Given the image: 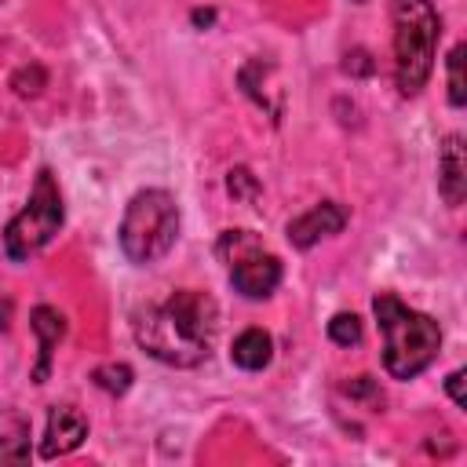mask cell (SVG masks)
Returning a JSON list of instances; mask_svg holds the SVG:
<instances>
[{
	"instance_id": "6da1fadb",
	"label": "cell",
	"mask_w": 467,
	"mask_h": 467,
	"mask_svg": "<svg viewBox=\"0 0 467 467\" xmlns=\"http://www.w3.org/2000/svg\"><path fill=\"white\" fill-rule=\"evenodd\" d=\"M219 328V306L208 292L179 288L164 303H150L135 314V343L171 365V368H193L212 354V339Z\"/></svg>"
},
{
	"instance_id": "7a4b0ae2",
	"label": "cell",
	"mask_w": 467,
	"mask_h": 467,
	"mask_svg": "<svg viewBox=\"0 0 467 467\" xmlns=\"http://www.w3.org/2000/svg\"><path fill=\"white\" fill-rule=\"evenodd\" d=\"M372 314H376V321L383 328V339H387L383 368L394 379H412L438 358L441 328H438V321L431 314H420V310L405 306L390 292H379L372 299Z\"/></svg>"
},
{
	"instance_id": "3957f363",
	"label": "cell",
	"mask_w": 467,
	"mask_h": 467,
	"mask_svg": "<svg viewBox=\"0 0 467 467\" xmlns=\"http://www.w3.org/2000/svg\"><path fill=\"white\" fill-rule=\"evenodd\" d=\"M441 18L431 0H394V80L401 95H420L434 69Z\"/></svg>"
},
{
	"instance_id": "277c9868",
	"label": "cell",
	"mask_w": 467,
	"mask_h": 467,
	"mask_svg": "<svg viewBox=\"0 0 467 467\" xmlns=\"http://www.w3.org/2000/svg\"><path fill=\"white\" fill-rule=\"evenodd\" d=\"M179 237V204L168 190H139L124 215H120V230H117V241H120V252L139 263V266H150V263H161L171 244Z\"/></svg>"
},
{
	"instance_id": "5b68a950",
	"label": "cell",
	"mask_w": 467,
	"mask_h": 467,
	"mask_svg": "<svg viewBox=\"0 0 467 467\" xmlns=\"http://www.w3.org/2000/svg\"><path fill=\"white\" fill-rule=\"evenodd\" d=\"M62 193H58V182H55V175L47 171V168H40L36 171V182H33V190H29V201H26V208L7 223V230H4V252L11 255V259H29V255H36L58 230H62Z\"/></svg>"
},
{
	"instance_id": "8992f818",
	"label": "cell",
	"mask_w": 467,
	"mask_h": 467,
	"mask_svg": "<svg viewBox=\"0 0 467 467\" xmlns=\"http://www.w3.org/2000/svg\"><path fill=\"white\" fill-rule=\"evenodd\" d=\"M219 255L230 263V285L244 299H266L281 285V259L263 252L252 230H226L219 237Z\"/></svg>"
},
{
	"instance_id": "52a82bcc",
	"label": "cell",
	"mask_w": 467,
	"mask_h": 467,
	"mask_svg": "<svg viewBox=\"0 0 467 467\" xmlns=\"http://www.w3.org/2000/svg\"><path fill=\"white\" fill-rule=\"evenodd\" d=\"M343 226H347V208L336 204V201H321V204L306 208L303 215H296V219L288 223V241H292L296 248H310V244H317L321 237L339 234Z\"/></svg>"
},
{
	"instance_id": "ba28073f",
	"label": "cell",
	"mask_w": 467,
	"mask_h": 467,
	"mask_svg": "<svg viewBox=\"0 0 467 467\" xmlns=\"http://www.w3.org/2000/svg\"><path fill=\"white\" fill-rule=\"evenodd\" d=\"M84 438H88V420H84V412L73 409V405H55L51 416H47V431H44V441H40V456H44V460L66 456V452H73Z\"/></svg>"
},
{
	"instance_id": "9c48e42d",
	"label": "cell",
	"mask_w": 467,
	"mask_h": 467,
	"mask_svg": "<svg viewBox=\"0 0 467 467\" xmlns=\"http://www.w3.org/2000/svg\"><path fill=\"white\" fill-rule=\"evenodd\" d=\"M438 190H441L449 208L463 204V193H467V150H463L460 135H445V142L438 150Z\"/></svg>"
},
{
	"instance_id": "30bf717a",
	"label": "cell",
	"mask_w": 467,
	"mask_h": 467,
	"mask_svg": "<svg viewBox=\"0 0 467 467\" xmlns=\"http://www.w3.org/2000/svg\"><path fill=\"white\" fill-rule=\"evenodd\" d=\"M29 328L36 332V347H40V361H36V368H33V379L36 383H44L47 379V368H51V354H55V347H58V339L66 336V317L55 310V306H33V314H29Z\"/></svg>"
},
{
	"instance_id": "8fae6325",
	"label": "cell",
	"mask_w": 467,
	"mask_h": 467,
	"mask_svg": "<svg viewBox=\"0 0 467 467\" xmlns=\"http://www.w3.org/2000/svg\"><path fill=\"white\" fill-rule=\"evenodd\" d=\"M29 460V416L22 409H0V463Z\"/></svg>"
},
{
	"instance_id": "7c38bea8",
	"label": "cell",
	"mask_w": 467,
	"mask_h": 467,
	"mask_svg": "<svg viewBox=\"0 0 467 467\" xmlns=\"http://www.w3.org/2000/svg\"><path fill=\"white\" fill-rule=\"evenodd\" d=\"M270 358H274V339H270L263 328H244V332L234 339V347H230V361H234L237 368H244V372L266 368Z\"/></svg>"
},
{
	"instance_id": "4fadbf2b",
	"label": "cell",
	"mask_w": 467,
	"mask_h": 467,
	"mask_svg": "<svg viewBox=\"0 0 467 467\" xmlns=\"http://www.w3.org/2000/svg\"><path fill=\"white\" fill-rule=\"evenodd\" d=\"M463 55H467V47H463V44H456V47L449 51V58H445V66H449V102H452L456 109L467 102V84H463Z\"/></svg>"
},
{
	"instance_id": "5bb4252c",
	"label": "cell",
	"mask_w": 467,
	"mask_h": 467,
	"mask_svg": "<svg viewBox=\"0 0 467 467\" xmlns=\"http://www.w3.org/2000/svg\"><path fill=\"white\" fill-rule=\"evenodd\" d=\"M328 339L339 347H358L361 343V317L358 314H336L328 321Z\"/></svg>"
},
{
	"instance_id": "9a60e30c",
	"label": "cell",
	"mask_w": 467,
	"mask_h": 467,
	"mask_svg": "<svg viewBox=\"0 0 467 467\" xmlns=\"http://www.w3.org/2000/svg\"><path fill=\"white\" fill-rule=\"evenodd\" d=\"M91 379L106 390V394H124L128 387H131V368L128 365H99L95 372H91Z\"/></svg>"
},
{
	"instance_id": "2e32d148",
	"label": "cell",
	"mask_w": 467,
	"mask_h": 467,
	"mask_svg": "<svg viewBox=\"0 0 467 467\" xmlns=\"http://www.w3.org/2000/svg\"><path fill=\"white\" fill-rule=\"evenodd\" d=\"M226 190H230L234 197H241V201H252V197L259 193V182L252 179V171H248V168H234V171H230V179H226Z\"/></svg>"
},
{
	"instance_id": "e0dca14e",
	"label": "cell",
	"mask_w": 467,
	"mask_h": 467,
	"mask_svg": "<svg viewBox=\"0 0 467 467\" xmlns=\"http://www.w3.org/2000/svg\"><path fill=\"white\" fill-rule=\"evenodd\" d=\"M347 394H350V398H379L372 376H354V379L347 383Z\"/></svg>"
},
{
	"instance_id": "ac0fdd59",
	"label": "cell",
	"mask_w": 467,
	"mask_h": 467,
	"mask_svg": "<svg viewBox=\"0 0 467 467\" xmlns=\"http://www.w3.org/2000/svg\"><path fill=\"white\" fill-rule=\"evenodd\" d=\"M445 390H449V398L463 409L467 405V398H463V368H456V372H449V379H445Z\"/></svg>"
},
{
	"instance_id": "d6986e66",
	"label": "cell",
	"mask_w": 467,
	"mask_h": 467,
	"mask_svg": "<svg viewBox=\"0 0 467 467\" xmlns=\"http://www.w3.org/2000/svg\"><path fill=\"white\" fill-rule=\"evenodd\" d=\"M343 69H347V73H368V69H372V62H368V55H365V51H354V55H347Z\"/></svg>"
},
{
	"instance_id": "ffe728a7",
	"label": "cell",
	"mask_w": 467,
	"mask_h": 467,
	"mask_svg": "<svg viewBox=\"0 0 467 467\" xmlns=\"http://www.w3.org/2000/svg\"><path fill=\"white\" fill-rule=\"evenodd\" d=\"M212 22H215V11H201V7L193 11V26H212Z\"/></svg>"
}]
</instances>
